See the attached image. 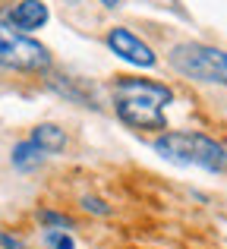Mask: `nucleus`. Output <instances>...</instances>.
<instances>
[{"mask_svg":"<svg viewBox=\"0 0 227 249\" xmlns=\"http://www.w3.org/2000/svg\"><path fill=\"white\" fill-rule=\"evenodd\" d=\"M114 114L129 129H167L164 110L174 104L171 85L139 79V76H120L111 82Z\"/></svg>","mask_w":227,"mask_h":249,"instance_id":"1","label":"nucleus"},{"mask_svg":"<svg viewBox=\"0 0 227 249\" xmlns=\"http://www.w3.org/2000/svg\"><path fill=\"white\" fill-rule=\"evenodd\" d=\"M155 152L180 167H199L209 174H227V145L196 129H167L155 139Z\"/></svg>","mask_w":227,"mask_h":249,"instance_id":"2","label":"nucleus"},{"mask_svg":"<svg viewBox=\"0 0 227 249\" xmlns=\"http://www.w3.org/2000/svg\"><path fill=\"white\" fill-rule=\"evenodd\" d=\"M171 67L192 82L227 85V51L202 41H180L167 54Z\"/></svg>","mask_w":227,"mask_h":249,"instance_id":"3","label":"nucleus"},{"mask_svg":"<svg viewBox=\"0 0 227 249\" xmlns=\"http://www.w3.org/2000/svg\"><path fill=\"white\" fill-rule=\"evenodd\" d=\"M0 67L13 73H48L51 70L48 48L29 38V32H19L6 19V13H0Z\"/></svg>","mask_w":227,"mask_h":249,"instance_id":"4","label":"nucleus"},{"mask_svg":"<svg viewBox=\"0 0 227 249\" xmlns=\"http://www.w3.org/2000/svg\"><path fill=\"white\" fill-rule=\"evenodd\" d=\"M105 44L114 51L120 60H126V63H133V67H145V70H152L155 63H158V57H155V51L148 48L145 41H142L136 32H129V29H123V25H117V29L107 32V38H105Z\"/></svg>","mask_w":227,"mask_h":249,"instance_id":"5","label":"nucleus"},{"mask_svg":"<svg viewBox=\"0 0 227 249\" xmlns=\"http://www.w3.org/2000/svg\"><path fill=\"white\" fill-rule=\"evenodd\" d=\"M6 19L16 25L19 32H38L48 25L51 10L44 0H19L13 10H6Z\"/></svg>","mask_w":227,"mask_h":249,"instance_id":"6","label":"nucleus"},{"mask_svg":"<svg viewBox=\"0 0 227 249\" xmlns=\"http://www.w3.org/2000/svg\"><path fill=\"white\" fill-rule=\"evenodd\" d=\"M44 158H48V152H44L35 139H25V142H19V145L13 148L10 161H13V167H16L19 174H32V170H38L44 164Z\"/></svg>","mask_w":227,"mask_h":249,"instance_id":"7","label":"nucleus"},{"mask_svg":"<svg viewBox=\"0 0 227 249\" xmlns=\"http://www.w3.org/2000/svg\"><path fill=\"white\" fill-rule=\"evenodd\" d=\"M32 139H35L48 155H57V152L67 148V133H63L57 123H41V126H35L32 129Z\"/></svg>","mask_w":227,"mask_h":249,"instance_id":"8","label":"nucleus"},{"mask_svg":"<svg viewBox=\"0 0 227 249\" xmlns=\"http://www.w3.org/2000/svg\"><path fill=\"white\" fill-rule=\"evenodd\" d=\"M44 243L51 249H76L70 231H63V227H44Z\"/></svg>","mask_w":227,"mask_h":249,"instance_id":"9","label":"nucleus"},{"mask_svg":"<svg viewBox=\"0 0 227 249\" xmlns=\"http://www.w3.org/2000/svg\"><path fill=\"white\" fill-rule=\"evenodd\" d=\"M38 221H41L44 227H63V231L73 227V221H70L67 214H57V212H38Z\"/></svg>","mask_w":227,"mask_h":249,"instance_id":"10","label":"nucleus"},{"mask_svg":"<svg viewBox=\"0 0 227 249\" xmlns=\"http://www.w3.org/2000/svg\"><path fill=\"white\" fill-rule=\"evenodd\" d=\"M82 208L92 214H111V205H105L101 199H95V196H82Z\"/></svg>","mask_w":227,"mask_h":249,"instance_id":"11","label":"nucleus"},{"mask_svg":"<svg viewBox=\"0 0 227 249\" xmlns=\"http://www.w3.org/2000/svg\"><path fill=\"white\" fill-rule=\"evenodd\" d=\"M0 246H3V249H25L22 243H19V240H13V237H6V233H0Z\"/></svg>","mask_w":227,"mask_h":249,"instance_id":"12","label":"nucleus"},{"mask_svg":"<svg viewBox=\"0 0 227 249\" xmlns=\"http://www.w3.org/2000/svg\"><path fill=\"white\" fill-rule=\"evenodd\" d=\"M98 3H105L107 10H114V6H120V0H98Z\"/></svg>","mask_w":227,"mask_h":249,"instance_id":"13","label":"nucleus"}]
</instances>
